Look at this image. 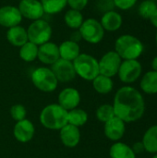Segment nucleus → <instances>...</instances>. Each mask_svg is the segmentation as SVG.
Instances as JSON below:
<instances>
[{
  "label": "nucleus",
  "mask_w": 157,
  "mask_h": 158,
  "mask_svg": "<svg viewBox=\"0 0 157 158\" xmlns=\"http://www.w3.org/2000/svg\"><path fill=\"white\" fill-rule=\"evenodd\" d=\"M112 106L115 116L125 123L139 120L145 111V103L142 94L129 85L123 86L117 91Z\"/></svg>",
  "instance_id": "obj_1"
},
{
  "label": "nucleus",
  "mask_w": 157,
  "mask_h": 158,
  "mask_svg": "<svg viewBox=\"0 0 157 158\" xmlns=\"http://www.w3.org/2000/svg\"><path fill=\"white\" fill-rule=\"evenodd\" d=\"M115 51L122 60L138 59L144 51V45L134 35L122 34L115 42Z\"/></svg>",
  "instance_id": "obj_2"
},
{
  "label": "nucleus",
  "mask_w": 157,
  "mask_h": 158,
  "mask_svg": "<svg viewBox=\"0 0 157 158\" xmlns=\"http://www.w3.org/2000/svg\"><path fill=\"white\" fill-rule=\"evenodd\" d=\"M39 118L45 129L60 131L68 124V111L58 104H50L42 109Z\"/></svg>",
  "instance_id": "obj_3"
},
{
  "label": "nucleus",
  "mask_w": 157,
  "mask_h": 158,
  "mask_svg": "<svg viewBox=\"0 0 157 158\" xmlns=\"http://www.w3.org/2000/svg\"><path fill=\"white\" fill-rule=\"evenodd\" d=\"M72 63L77 76L84 81H92L100 74L98 60L92 55L81 53Z\"/></svg>",
  "instance_id": "obj_4"
},
{
  "label": "nucleus",
  "mask_w": 157,
  "mask_h": 158,
  "mask_svg": "<svg viewBox=\"0 0 157 158\" xmlns=\"http://www.w3.org/2000/svg\"><path fill=\"white\" fill-rule=\"evenodd\" d=\"M31 80L34 87L43 93L55 92L59 83L52 69L48 67H38L33 69Z\"/></svg>",
  "instance_id": "obj_5"
},
{
  "label": "nucleus",
  "mask_w": 157,
  "mask_h": 158,
  "mask_svg": "<svg viewBox=\"0 0 157 158\" xmlns=\"http://www.w3.org/2000/svg\"><path fill=\"white\" fill-rule=\"evenodd\" d=\"M27 33L29 41L39 46L51 40L53 28L47 20L40 19L30 23L27 28Z\"/></svg>",
  "instance_id": "obj_6"
},
{
  "label": "nucleus",
  "mask_w": 157,
  "mask_h": 158,
  "mask_svg": "<svg viewBox=\"0 0 157 158\" xmlns=\"http://www.w3.org/2000/svg\"><path fill=\"white\" fill-rule=\"evenodd\" d=\"M78 31L81 39L91 44H97L102 42L105 33L100 21L94 18L84 19Z\"/></svg>",
  "instance_id": "obj_7"
},
{
  "label": "nucleus",
  "mask_w": 157,
  "mask_h": 158,
  "mask_svg": "<svg viewBox=\"0 0 157 158\" xmlns=\"http://www.w3.org/2000/svg\"><path fill=\"white\" fill-rule=\"evenodd\" d=\"M143 67L138 59L122 60L118 76L119 80L127 84L135 82L142 75Z\"/></svg>",
  "instance_id": "obj_8"
},
{
  "label": "nucleus",
  "mask_w": 157,
  "mask_h": 158,
  "mask_svg": "<svg viewBox=\"0 0 157 158\" xmlns=\"http://www.w3.org/2000/svg\"><path fill=\"white\" fill-rule=\"evenodd\" d=\"M121 62V57L116 53L115 50L108 51L98 60L99 73L104 76L113 78L114 76L118 75Z\"/></svg>",
  "instance_id": "obj_9"
},
{
  "label": "nucleus",
  "mask_w": 157,
  "mask_h": 158,
  "mask_svg": "<svg viewBox=\"0 0 157 158\" xmlns=\"http://www.w3.org/2000/svg\"><path fill=\"white\" fill-rule=\"evenodd\" d=\"M50 69H52L58 82H70L77 77L73 63L71 61L59 58L50 67Z\"/></svg>",
  "instance_id": "obj_10"
},
{
  "label": "nucleus",
  "mask_w": 157,
  "mask_h": 158,
  "mask_svg": "<svg viewBox=\"0 0 157 158\" xmlns=\"http://www.w3.org/2000/svg\"><path fill=\"white\" fill-rule=\"evenodd\" d=\"M18 8L22 18L31 21L43 19L45 14L40 0H21Z\"/></svg>",
  "instance_id": "obj_11"
},
{
  "label": "nucleus",
  "mask_w": 157,
  "mask_h": 158,
  "mask_svg": "<svg viewBox=\"0 0 157 158\" xmlns=\"http://www.w3.org/2000/svg\"><path fill=\"white\" fill-rule=\"evenodd\" d=\"M23 18L16 6L6 5L0 7V26L9 29L20 25Z\"/></svg>",
  "instance_id": "obj_12"
},
{
  "label": "nucleus",
  "mask_w": 157,
  "mask_h": 158,
  "mask_svg": "<svg viewBox=\"0 0 157 158\" xmlns=\"http://www.w3.org/2000/svg\"><path fill=\"white\" fill-rule=\"evenodd\" d=\"M60 58L58 44L54 42H47L38 46L37 59L43 65L52 66Z\"/></svg>",
  "instance_id": "obj_13"
},
{
  "label": "nucleus",
  "mask_w": 157,
  "mask_h": 158,
  "mask_svg": "<svg viewBox=\"0 0 157 158\" xmlns=\"http://www.w3.org/2000/svg\"><path fill=\"white\" fill-rule=\"evenodd\" d=\"M104 124V132L107 139L116 143L123 138L126 131V123L122 119L115 116Z\"/></svg>",
  "instance_id": "obj_14"
},
{
  "label": "nucleus",
  "mask_w": 157,
  "mask_h": 158,
  "mask_svg": "<svg viewBox=\"0 0 157 158\" xmlns=\"http://www.w3.org/2000/svg\"><path fill=\"white\" fill-rule=\"evenodd\" d=\"M58 105H60L67 111L77 108L81 103V94L73 87L64 88L57 96Z\"/></svg>",
  "instance_id": "obj_15"
},
{
  "label": "nucleus",
  "mask_w": 157,
  "mask_h": 158,
  "mask_svg": "<svg viewBox=\"0 0 157 158\" xmlns=\"http://www.w3.org/2000/svg\"><path fill=\"white\" fill-rule=\"evenodd\" d=\"M34 133L35 127L33 123L27 118L18 121L14 125L13 136L18 142L21 143H26L31 141L34 136Z\"/></svg>",
  "instance_id": "obj_16"
},
{
  "label": "nucleus",
  "mask_w": 157,
  "mask_h": 158,
  "mask_svg": "<svg viewBox=\"0 0 157 158\" xmlns=\"http://www.w3.org/2000/svg\"><path fill=\"white\" fill-rule=\"evenodd\" d=\"M59 138L64 146L74 148L81 142V133L80 128L68 123L59 131Z\"/></svg>",
  "instance_id": "obj_17"
},
{
  "label": "nucleus",
  "mask_w": 157,
  "mask_h": 158,
  "mask_svg": "<svg viewBox=\"0 0 157 158\" xmlns=\"http://www.w3.org/2000/svg\"><path fill=\"white\" fill-rule=\"evenodd\" d=\"M99 21L105 31L114 32L121 28L123 24V17L119 12L112 9L104 12Z\"/></svg>",
  "instance_id": "obj_18"
},
{
  "label": "nucleus",
  "mask_w": 157,
  "mask_h": 158,
  "mask_svg": "<svg viewBox=\"0 0 157 158\" xmlns=\"http://www.w3.org/2000/svg\"><path fill=\"white\" fill-rule=\"evenodd\" d=\"M6 37L7 42L11 45L15 47H19V48L29 41L27 28L21 25H17V26L7 29Z\"/></svg>",
  "instance_id": "obj_19"
},
{
  "label": "nucleus",
  "mask_w": 157,
  "mask_h": 158,
  "mask_svg": "<svg viewBox=\"0 0 157 158\" xmlns=\"http://www.w3.org/2000/svg\"><path fill=\"white\" fill-rule=\"evenodd\" d=\"M60 58L73 62L81 55V46L79 43L70 39L63 41L58 44Z\"/></svg>",
  "instance_id": "obj_20"
},
{
  "label": "nucleus",
  "mask_w": 157,
  "mask_h": 158,
  "mask_svg": "<svg viewBox=\"0 0 157 158\" xmlns=\"http://www.w3.org/2000/svg\"><path fill=\"white\" fill-rule=\"evenodd\" d=\"M63 19L67 27H68L73 31H78L84 20V17L81 11L68 8L65 12Z\"/></svg>",
  "instance_id": "obj_21"
},
{
  "label": "nucleus",
  "mask_w": 157,
  "mask_h": 158,
  "mask_svg": "<svg viewBox=\"0 0 157 158\" xmlns=\"http://www.w3.org/2000/svg\"><path fill=\"white\" fill-rule=\"evenodd\" d=\"M140 87L145 94H157V72L150 70L146 72L140 82Z\"/></svg>",
  "instance_id": "obj_22"
},
{
  "label": "nucleus",
  "mask_w": 157,
  "mask_h": 158,
  "mask_svg": "<svg viewBox=\"0 0 157 158\" xmlns=\"http://www.w3.org/2000/svg\"><path fill=\"white\" fill-rule=\"evenodd\" d=\"M109 156L110 158H136L132 148L121 142H116L112 144L109 150Z\"/></svg>",
  "instance_id": "obj_23"
},
{
  "label": "nucleus",
  "mask_w": 157,
  "mask_h": 158,
  "mask_svg": "<svg viewBox=\"0 0 157 158\" xmlns=\"http://www.w3.org/2000/svg\"><path fill=\"white\" fill-rule=\"evenodd\" d=\"M93 87L94 91L100 94H107L112 92L114 88V82L112 78L99 74L93 81Z\"/></svg>",
  "instance_id": "obj_24"
},
{
  "label": "nucleus",
  "mask_w": 157,
  "mask_h": 158,
  "mask_svg": "<svg viewBox=\"0 0 157 158\" xmlns=\"http://www.w3.org/2000/svg\"><path fill=\"white\" fill-rule=\"evenodd\" d=\"M144 150L150 154L157 153V125L150 127L144 133L142 141Z\"/></svg>",
  "instance_id": "obj_25"
},
{
  "label": "nucleus",
  "mask_w": 157,
  "mask_h": 158,
  "mask_svg": "<svg viewBox=\"0 0 157 158\" xmlns=\"http://www.w3.org/2000/svg\"><path fill=\"white\" fill-rule=\"evenodd\" d=\"M19 56L24 62L30 63L35 61L38 57V45L28 41L26 44L19 47Z\"/></svg>",
  "instance_id": "obj_26"
},
{
  "label": "nucleus",
  "mask_w": 157,
  "mask_h": 158,
  "mask_svg": "<svg viewBox=\"0 0 157 158\" xmlns=\"http://www.w3.org/2000/svg\"><path fill=\"white\" fill-rule=\"evenodd\" d=\"M43 11L48 15H56L68 6V0H40Z\"/></svg>",
  "instance_id": "obj_27"
},
{
  "label": "nucleus",
  "mask_w": 157,
  "mask_h": 158,
  "mask_svg": "<svg viewBox=\"0 0 157 158\" xmlns=\"http://www.w3.org/2000/svg\"><path fill=\"white\" fill-rule=\"evenodd\" d=\"M88 121V113L81 108H74L68 111V123L78 128L84 126Z\"/></svg>",
  "instance_id": "obj_28"
},
{
  "label": "nucleus",
  "mask_w": 157,
  "mask_h": 158,
  "mask_svg": "<svg viewBox=\"0 0 157 158\" xmlns=\"http://www.w3.org/2000/svg\"><path fill=\"white\" fill-rule=\"evenodd\" d=\"M156 8L157 4L154 0H143L138 6V13L143 19H149Z\"/></svg>",
  "instance_id": "obj_29"
},
{
  "label": "nucleus",
  "mask_w": 157,
  "mask_h": 158,
  "mask_svg": "<svg viewBox=\"0 0 157 158\" xmlns=\"http://www.w3.org/2000/svg\"><path fill=\"white\" fill-rule=\"evenodd\" d=\"M95 116L99 121L105 123L106 121H108L109 119H111L112 118L115 117V111H114L113 106L109 105V104L101 105L96 109Z\"/></svg>",
  "instance_id": "obj_30"
},
{
  "label": "nucleus",
  "mask_w": 157,
  "mask_h": 158,
  "mask_svg": "<svg viewBox=\"0 0 157 158\" xmlns=\"http://www.w3.org/2000/svg\"><path fill=\"white\" fill-rule=\"evenodd\" d=\"M9 113H10V117L12 118V119L15 120L16 122L23 120L27 117V109L21 104L13 105L10 108Z\"/></svg>",
  "instance_id": "obj_31"
},
{
  "label": "nucleus",
  "mask_w": 157,
  "mask_h": 158,
  "mask_svg": "<svg viewBox=\"0 0 157 158\" xmlns=\"http://www.w3.org/2000/svg\"><path fill=\"white\" fill-rule=\"evenodd\" d=\"M138 2V0H113L114 6L123 11L129 10L130 8H132L136 3Z\"/></svg>",
  "instance_id": "obj_32"
},
{
  "label": "nucleus",
  "mask_w": 157,
  "mask_h": 158,
  "mask_svg": "<svg viewBox=\"0 0 157 158\" xmlns=\"http://www.w3.org/2000/svg\"><path fill=\"white\" fill-rule=\"evenodd\" d=\"M89 4V0H68V6L71 9L82 11Z\"/></svg>",
  "instance_id": "obj_33"
},
{
  "label": "nucleus",
  "mask_w": 157,
  "mask_h": 158,
  "mask_svg": "<svg viewBox=\"0 0 157 158\" xmlns=\"http://www.w3.org/2000/svg\"><path fill=\"white\" fill-rule=\"evenodd\" d=\"M131 148H132L133 152L135 153V155H137V154H142L143 151H145V150H144V146H143V144L142 142L135 143Z\"/></svg>",
  "instance_id": "obj_34"
},
{
  "label": "nucleus",
  "mask_w": 157,
  "mask_h": 158,
  "mask_svg": "<svg viewBox=\"0 0 157 158\" xmlns=\"http://www.w3.org/2000/svg\"><path fill=\"white\" fill-rule=\"evenodd\" d=\"M149 20H150L151 24H152L155 28H156L157 29V8L156 10L155 11V13L152 15V17L149 19Z\"/></svg>",
  "instance_id": "obj_35"
},
{
  "label": "nucleus",
  "mask_w": 157,
  "mask_h": 158,
  "mask_svg": "<svg viewBox=\"0 0 157 158\" xmlns=\"http://www.w3.org/2000/svg\"><path fill=\"white\" fill-rule=\"evenodd\" d=\"M152 68H153V70L157 72V56L154 57V59L152 61Z\"/></svg>",
  "instance_id": "obj_36"
},
{
  "label": "nucleus",
  "mask_w": 157,
  "mask_h": 158,
  "mask_svg": "<svg viewBox=\"0 0 157 158\" xmlns=\"http://www.w3.org/2000/svg\"><path fill=\"white\" fill-rule=\"evenodd\" d=\"M155 44H156V48H157V31H156V34H155Z\"/></svg>",
  "instance_id": "obj_37"
},
{
  "label": "nucleus",
  "mask_w": 157,
  "mask_h": 158,
  "mask_svg": "<svg viewBox=\"0 0 157 158\" xmlns=\"http://www.w3.org/2000/svg\"><path fill=\"white\" fill-rule=\"evenodd\" d=\"M153 158H157V153L155 154V156H154V157Z\"/></svg>",
  "instance_id": "obj_38"
},
{
  "label": "nucleus",
  "mask_w": 157,
  "mask_h": 158,
  "mask_svg": "<svg viewBox=\"0 0 157 158\" xmlns=\"http://www.w3.org/2000/svg\"><path fill=\"white\" fill-rule=\"evenodd\" d=\"M18 1H21V0H18Z\"/></svg>",
  "instance_id": "obj_39"
}]
</instances>
